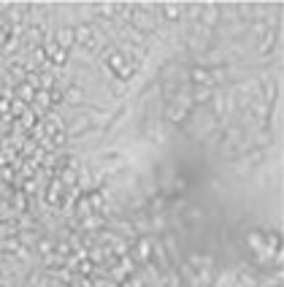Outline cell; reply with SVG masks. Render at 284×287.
I'll return each mask as SVG.
<instances>
[{"label": "cell", "instance_id": "20", "mask_svg": "<svg viewBox=\"0 0 284 287\" xmlns=\"http://www.w3.org/2000/svg\"><path fill=\"white\" fill-rule=\"evenodd\" d=\"M24 201H28V198H24L22 192H19V195H14V206H16V209H22V211H24Z\"/></svg>", "mask_w": 284, "mask_h": 287}, {"label": "cell", "instance_id": "19", "mask_svg": "<svg viewBox=\"0 0 284 287\" xmlns=\"http://www.w3.org/2000/svg\"><path fill=\"white\" fill-rule=\"evenodd\" d=\"M187 219H203V209H198V206H190V209H187Z\"/></svg>", "mask_w": 284, "mask_h": 287}, {"label": "cell", "instance_id": "2", "mask_svg": "<svg viewBox=\"0 0 284 287\" xmlns=\"http://www.w3.org/2000/svg\"><path fill=\"white\" fill-rule=\"evenodd\" d=\"M220 19H222V6H216V3H208V6H203V14H200V28H216L220 25Z\"/></svg>", "mask_w": 284, "mask_h": 287}, {"label": "cell", "instance_id": "9", "mask_svg": "<svg viewBox=\"0 0 284 287\" xmlns=\"http://www.w3.org/2000/svg\"><path fill=\"white\" fill-rule=\"evenodd\" d=\"M187 260H190V268H195V271H200V268H214V257H211V255H198V252H192Z\"/></svg>", "mask_w": 284, "mask_h": 287}, {"label": "cell", "instance_id": "10", "mask_svg": "<svg viewBox=\"0 0 284 287\" xmlns=\"http://www.w3.org/2000/svg\"><path fill=\"white\" fill-rule=\"evenodd\" d=\"M270 273L268 276H262V279H257V287H282V271L279 268H268Z\"/></svg>", "mask_w": 284, "mask_h": 287}, {"label": "cell", "instance_id": "5", "mask_svg": "<svg viewBox=\"0 0 284 287\" xmlns=\"http://www.w3.org/2000/svg\"><path fill=\"white\" fill-rule=\"evenodd\" d=\"M57 46H60L62 52L76 46V36H74V28H70V25H62V28L57 30Z\"/></svg>", "mask_w": 284, "mask_h": 287}, {"label": "cell", "instance_id": "12", "mask_svg": "<svg viewBox=\"0 0 284 287\" xmlns=\"http://www.w3.org/2000/svg\"><path fill=\"white\" fill-rule=\"evenodd\" d=\"M95 14L100 19H116V3H100L95 6Z\"/></svg>", "mask_w": 284, "mask_h": 287}, {"label": "cell", "instance_id": "8", "mask_svg": "<svg viewBox=\"0 0 284 287\" xmlns=\"http://www.w3.org/2000/svg\"><path fill=\"white\" fill-rule=\"evenodd\" d=\"M190 95H192V106H206L214 95V87H195Z\"/></svg>", "mask_w": 284, "mask_h": 287}, {"label": "cell", "instance_id": "11", "mask_svg": "<svg viewBox=\"0 0 284 287\" xmlns=\"http://www.w3.org/2000/svg\"><path fill=\"white\" fill-rule=\"evenodd\" d=\"M160 9H162V17L168 19V22H176V19L184 17V6H179V3H165Z\"/></svg>", "mask_w": 284, "mask_h": 287}, {"label": "cell", "instance_id": "1", "mask_svg": "<svg viewBox=\"0 0 284 287\" xmlns=\"http://www.w3.org/2000/svg\"><path fill=\"white\" fill-rule=\"evenodd\" d=\"M90 130H92V117L78 114V117H74V122L65 128V136H68V138H84Z\"/></svg>", "mask_w": 284, "mask_h": 287}, {"label": "cell", "instance_id": "4", "mask_svg": "<svg viewBox=\"0 0 284 287\" xmlns=\"http://www.w3.org/2000/svg\"><path fill=\"white\" fill-rule=\"evenodd\" d=\"M136 260H138L141 265H146L149 260H152V238H149V236H141V238L136 241Z\"/></svg>", "mask_w": 284, "mask_h": 287}, {"label": "cell", "instance_id": "6", "mask_svg": "<svg viewBox=\"0 0 284 287\" xmlns=\"http://www.w3.org/2000/svg\"><path fill=\"white\" fill-rule=\"evenodd\" d=\"M190 79H192L195 87H214L211 84V71L203 68V65H192L190 68Z\"/></svg>", "mask_w": 284, "mask_h": 287}, {"label": "cell", "instance_id": "15", "mask_svg": "<svg viewBox=\"0 0 284 287\" xmlns=\"http://www.w3.org/2000/svg\"><path fill=\"white\" fill-rule=\"evenodd\" d=\"M60 190H62V182H52V190H49V203L52 206H60Z\"/></svg>", "mask_w": 284, "mask_h": 287}, {"label": "cell", "instance_id": "7", "mask_svg": "<svg viewBox=\"0 0 284 287\" xmlns=\"http://www.w3.org/2000/svg\"><path fill=\"white\" fill-rule=\"evenodd\" d=\"M276 41H279V30H268L266 36L257 41V49H260V55H274V52H279V49H274Z\"/></svg>", "mask_w": 284, "mask_h": 287}, {"label": "cell", "instance_id": "13", "mask_svg": "<svg viewBox=\"0 0 284 287\" xmlns=\"http://www.w3.org/2000/svg\"><path fill=\"white\" fill-rule=\"evenodd\" d=\"M200 14H203V6H200V3H190V6H184V17L192 19V22H200Z\"/></svg>", "mask_w": 284, "mask_h": 287}, {"label": "cell", "instance_id": "3", "mask_svg": "<svg viewBox=\"0 0 284 287\" xmlns=\"http://www.w3.org/2000/svg\"><path fill=\"white\" fill-rule=\"evenodd\" d=\"M87 92H84V87H78V84H70V87H65V92H62V101L68 103V106H84L87 103Z\"/></svg>", "mask_w": 284, "mask_h": 287}, {"label": "cell", "instance_id": "14", "mask_svg": "<svg viewBox=\"0 0 284 287\" xmlns=\"http://www.w3.org/2000/svg\"><path fill=\"white\" fill-rule=\"evenodd\" d=\"M82 225H84V230H98L103 225V217L100 214H90V217L82 219Z\"/></svg>", "mask_w": 284, "mask_h": 287}, {"label": "cell", "instance_id": "16", "mask_svg": "<svg viewBox=\"0 0 284 287\" xmlns=\"http://www.w3.org/2000/svg\"><path fill=\"white\" fill-rule=\"evenodd\" d=\"M92 214V206H90V198H82V201H78V217H90Z\"/></svg>", "mask_w": 284, "mask_h": 287}, {"label": "cell", "instance_id": "17", "mask_svg": "<svg viewBox=\"0 0 284 287\" xmlns=\"http://www.w3.org/2000/svg\"><path fill=\"white\" fill-rule=\"evenodd\" d=\"M52 246H54V241H52V238H41V241H38V252L49 257V255H52Z\"/></svg>", "mask_w": 284, "mask_h": 287}, {"label": "cell", "instance_id": "18", "mask_svg": "<svg viewBox=\"0 0 284 287\" xmlns=\"http://www.w3.org/2000/svg\"><path fill=\"white\" fill-rule=\"evenodd\" d=\"M19 98H24V101H32V87H30L28 82L19 87Z\"/></svg>", "mask_w": 284, "mask_h": 287}]
</instances>
